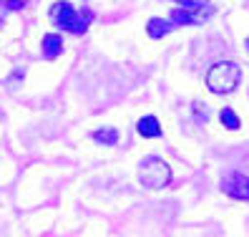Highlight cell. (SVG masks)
<instances>
[{"mask_svg":"<svg viewBox=\"0 0 249 237\" xmlns=\"http://www.w3.org/2000/svg\"><path fill=\"white\" fill-rule=\"evenodd\" d=\"M61 51H63V38L58 36V33H48L46 38H43V56H46L48 61H51V58H55Z\"/></svg>","mask_w":249,"mask_h":237,"instance_id":"6","label":"cell"},{"mask_svg":"<svg viewBox=\"0 0 249 237\" xmlns=\"http://www.w3.org/2000/svg\"><path fill=\"white\" fill-rule=\"evenodd\" d=\"M219 118H222V124H224L227 129H239V118H237V114H234L231 109H222Z\"/></svg>","mask_w":249,"mask_h":237,"instance_id":"10","label":"cell"},{"mask_svg":"<svg viewBox=\"0 0 249 237\" xmlns=\"http://www.w3.org/2000/svg\"><path fill=\"white\" fill-rule=\"evenodd\" d=\"M247 46H249V40H247Z\"/></svg>","mask_w":249,"mask_h":237,"instance_id":"13","label":"cell"},{"mask_svg":"<svg viewBox=\"0 0 249 237\" xmlns=\"http://www.w3.org/2000/svg\"><path fill=\"white\" fill-rule=\"evenodd\" d=\"M139 182L146 189H161L171 182V169L164 159L159 157H146L139 164Z\"/></svg>","mask_w":249,"mask_h":237,"instance_id":"1","label":"cell"},{"mask_svg":"<svg viewBox=\"0 0 249 237\" xmlns=\"http://www.w3.org/2000/svg\"><path fill=\"white\" fill-rule=\"evenodd\" d=\"M51 18H53V23L61 28V31H71L73 36H81V33H86V28H89L91 13L78 16L76 8H73L71 3H55L51 8Z\"/></svg>","mask_w":249,"mask_h":237,"instance_id":"3","label":"cell"},{"mask_svg":"<svg viewBox=\"0 0 249 237\" xmlns=\"http://www.w3.org/2000/svg\"><path fill=\"white\" fill-rule=\"evenodd\" d=\"M204 16H199V13H192L189 8H177L171 13V20L177 25H192V23H201Z\"/></svg>","mask_w":249,"mask_h":237,"instance_id":"7","label":"cell"},{"mask_svg":"<svg viewBox=\"0 0 249 237\" xmlns=\"http://www.w3.org/2000/svg\"><path fill=\"white\" fill-rule=\"evenodd\" d=\"M93 139L98 141V144H108V146H113L116 141H119V131L116 129H98V131H93Z\"/></svg>","mask_w":249,"mask_h":237,"instance_id":"9","label":"cell"},{"mask_svg":"<svg viewBox=\"0 0 249 237\" xmlns=\"http://www.w3.org/2000/svg\"><path fill=\"white\" fill-rule=\"evenodd\" d=\"M169 31H171V23L161 20V18H151L149 20V36L151 38H164Z\"/></svg>","mask_w":249,"mask_h":237,"instance_id":"8","label":"cell"},{"mask_svg":"<svg viewBox=\"0 0 249 237\" xmlns=\"http://www.w3.org/2000/svg\"><path fill=\"white\" fill-rule=\"evenodd\" d=\"M177 3H179L181 8H189V10H196V8H201V5H207L209 0H177Z\"/></svg>","mask_w":249,"mask_h":237,"instance_id":"11","label":"cell"},{"mask_svg":"<svg viewBox=\"0 0 249 237\" xmlns=\"http://www.w3.org/2000/svg\"><path fill=\"white\" fill-rule=\"evenodd\" d=\"M242 81V71L237 63H216L207 73V86L214 94H231Z\"/></svg>","mask_w":249,"mask_h":237,"instance_id":"2","label":"cell"},{"mask_svg":"<svg viewBox=\"0 0 249 237\" xmlns=\"http://www.w3.org/2000/svg\"><path fill=\"white\" fill-rule=\"evenodd\" d=\"M222 189L234 199H249V177L242 172H231L222 179Z\"/></svg>","mask_w":249,"mask_h":237,"instance_id":"4","label":"cell"},{"mask_svg":"<svg viewBox=\"0 0 249 237\" xmlns=\"http://www.w3.org/2000/svg\"><path fill=\"white\" fill-rule=\"evenodd\" d=\"M136 131L146 139H154V137H161V124H159L156 116H143V118H139Z\"/></svg>","mask_w":249,"mask_h":237,"instance_id":"5","label":"cell"},{"mask_svg":"<svg viewBox=\"0 0 249 237\" xmlns=\"http://www.w3.org/2000/svg\"><path fill=\"white\" fill-rule=\"evenodd\" d=\"M25 3L23 0H5V8H10V10H20Z\"/></svg>","mask_w":249,"mask_h":237,"instance_id":"12","label":"cell"}]
</instances>
